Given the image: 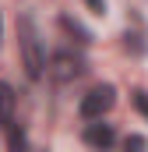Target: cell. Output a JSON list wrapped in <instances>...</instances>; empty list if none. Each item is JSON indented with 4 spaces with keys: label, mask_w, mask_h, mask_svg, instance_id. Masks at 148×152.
Returning <instances> with one entry per match:
<instances>
[{
    "label": "cell",
    "mask_w": 148,
    "mask_h": 152,
    "mask_svg": "<svg viewBox=\"0 0 148 152\" xmlns=\"http://www.w3.org/2000/svg\"><path fill=\"white\" fill-rule=\"evenodd\" d=\"M18 42H21V60H25V75L42 78L46 75V57H42V46H39V32H36V21L28 14L18 18Z\"/></svg>",
    "instance_id": "6da1fadb"
},
{
    "label": "cell",
    "mask_w": 148,
    "mask_h": 152,
    "mask_svg": "<svg viewBox=\"0 0 148 152\" xmlns=\"http://www.w3.org/2000/svg\"><path fill=\"white\" fill-rule=\"evenodd\" d=\"M113 103H116V88L113 85H95L85 99H81V117H88V120H99L102 113H110Z\"/></svg>",
    "instance_id": "7a4b0ae2"
},
{
    "label": "cell",
    "mask_w": 148,
    "mask_h": 152,
    "mask_svg": "<svg viewBox=\"0 0 148 152\" xmlns=\"http://www.w3.org/2000/svg\"><path fill=\"white\" fill-rule=\"evenodd\" d=\"M49 78H57V81H74V78H81L85 71V60L81 57H74V53H53V60H49Z\"/></svg>",
    "instance_id": "3957f363"
},
{
    "label": "cell",
    "mask_w": 148,
    "mask_h": 152,
    "mask_svg": "<svg viewBox=\"0 0 148 152\" xmlns=\"http://www.w3.org/2000/svg\"><path fill=\"white\" fill-rule=\"evenodd\" d=\"M85 142L92 149H110L116 142V131H113V124H88L85 127Z\"/></svg>",
    "instance_id": "277c9868"
},
{
    "label": "cell",
    "mask_w": 148,
    "mask_h": 152,
    "mask_svg": "<svg viewBox=\"0 0 148 152\" xmlns=\"http://www.w3.org/2000/svg\"><path fill=\"white\" fill-rule=\"evenodd\" d=\"M11 117H14V92L11 85L0 81V124H11Z\"/></svg>",
    "instance_id": "5b68a950"
},
{
    "label": "cell",
    "mask_w": 148,
    "mask_h": 152,
    "mask_svg": "<svg viewBox=\"0 0 148 152\" xmlns=\"http://www.w3.org/2000/svg\"><path fill=\"white\" fill-rule=\"evenodd\" d=\"M7 142H11V152H28V138H25V131H21V127H11Z\"/></svg>",
    "instance_id": "8992f818"
},
{
    "label": "cell",
    "mask_w": 148,
    "mask_h": 152,
    "mask_svg": "<svg viewBox=\"0 0 148 152\" xmlns=\"http://www.w3.org/2000/svg\"><path fill=\"white\" fill-rule=\"evenodd\" d=\"M123 152H148V138L145 134H131L123 142Z\"/></svg>",
    "instance_id": "52a82bcc"
},
{
    "label": "cell",
    "mask_w": 148,
    "mask_h": 152,
    "mask_svg": "<svg viewBox=\"0 0 148 152\" xmlns=\"http://www.w3.org/2000/svg\"><path fill=\"white\" fill-rule=\"evenodd\" d=\"M60 25H64L67 32H74V36H78V42H88V39H92L85 28H81V25H78V21H74V18H60Z\"/></svg>",
    "instance_id": "ba28073f"
},
{
    "label": "cell",
    "mask_w": 148,
    "mask_h": 152,
    "mask_svg": "<svg viewBox=\"0 0 148 152\" xmlns=\"http://www.w3.org/2000/svg\"><path fill=\"white\" fill-rule=\"evenodd\" d=\"M92 7V14H106V0H85Z\"/></svg>",
    "instance_id": "9c48e42d"
},
{
    "label": "cell",
    "mask_w": 148,
    "mask_h": 152,
    "mask_svg": "<svg viewBox=\"0 0 148 152\" xmlns=\"http://www.w3.org/2000/svg\"><path fill=\"white\" fill-rule=\"evenodd\" d=\"M138 110L148 113V92H138Z\"/></svg>",
    "instance_id": "30bf717a"
},
{
    "label": "cell",
    "mask_w": 148,
    "mask_h": 152,
    "mask_svg": "<svg viewBox=\"0 0 148 152\" xmlns=\"http://www.w3.org/2000/svg\"><path fill=\"white\" fill-rule=\"evenodd\" d=\"M0 28H4V21H0Z\"/></svg>",
    "instance_id": "8fae6325"
}]
</instances>
